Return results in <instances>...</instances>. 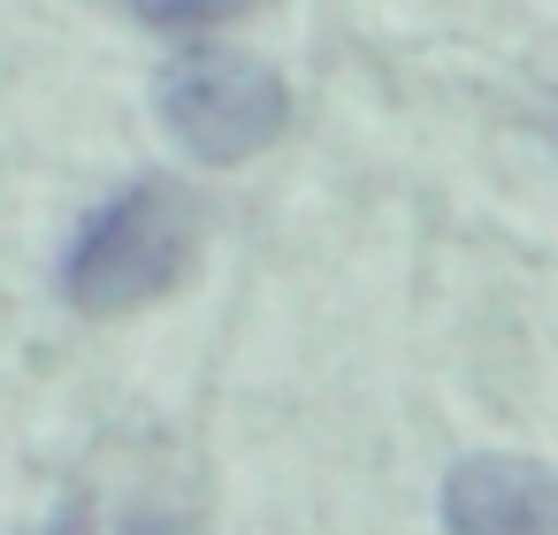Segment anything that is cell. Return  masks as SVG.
<instances>
[{
    "label": "cell",
    "mask_w": 558,
    "mask_h": 535,
    "mask_svg": "<svg viewBox=\"0 0 558 535\" xmlns=\"http://www.w3.org/2000/svg\"><path fill=\"white\" fill-rule=\"evenodd\" d=\"M245 9H260V0H131V16L154 32H207V24H230Z\"/></svg>",
    "instance_id": "4"
},
{
    "label": "cell",
    "mask_w": 558,
    "mask_h": 535,
    "mask_svg": "<svg viewBox=\"0 0 558 535\" xmlns=\"http://www.w3.org/2000/svg\"><path fill=\"white\" fill-rule=\"evenodd\" d=\"M199 253V215H192V192L169 184V177H138L123 184L116 199H100L70 253H62V299L77 314H123V306H146L161 291L184 283Z\"/></svg>",
    "instance_id": "1"
},
{
    "label": "cell",
    "mask_w": 558,
    "mask_h": 535,
    "mask_svg": "<svg viewBox=\"0 0 558 535\" xmlns=\"http://www.w3.org/2000/svg\"><path fill=\"white\" fill-rule=\"evenodd\" d=\"M47 535H93V512H85V504H77V512H62Z\"/></svg>",
    "instance_id": "6"
},
{
    "label": "cell",
    "mask_w": 558,
    "mask_h": 535,
    "mask_svg": "<svg viewBox=\"0 0 558 535\" xmlns=\"http://www.w3.org/2000/svg\"><path fill=\"white\" fill-rule=\"evenodd\" d=\"M154 108H161V131L199 161V169H238L253 161L260 146L283 138L291 123V85L253 62V54H230V47H192L161 70L154 85Z\"/></svg>",
    "instance_id": "2"
},
{
    "label": "cell",
    "mask_w": 558,
    "mask_h": 535,
    "mask_svg": "<svg viewBox=\"0 0 558 535\" xmlns=\"http://www.w3.org/2000/svg\"><path fill=\"white\" fill-rule=\"evenodd\" d=\"M444 527L451 535H558V474L512 451L459 459L444 474Z\"/></svg>",
    "instance_id": "3"
},
{
    "label": "cell",
    "mask_w": 558,
    "mask_h": 535,
    "mask_svg": "<svg viewBox=\"0 0 558 535\" xmlns=\"http://www.w3.org/2000/svg\"><path fill=\"white\" fill-rule=\"evenodd\" d=\"M123 535H199V527H192V520H177V512H138Z\"/></svg>",
    "instance_id": "5"
}]
</instances>
